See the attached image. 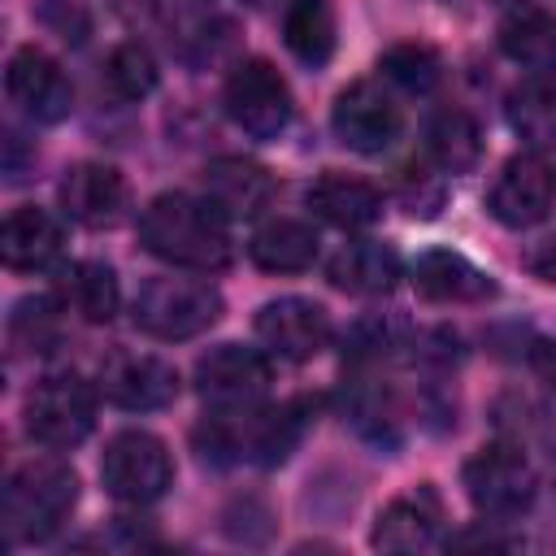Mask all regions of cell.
<instances>
[{
  "instance_id": "3",
  "label": "cell",
  "mask_w": 556,
  "mask_h": 556,
  "mask_svg": "<svg viewBox=\"0 0 556 556\" xmlns=\"http://www.w3.org/2000/svg\"><path fill=\"white\" fill-rule=\"evenodd\" d=\"M222 317V291L200 278H148L135 295V326L152 339H195Z\"/></svg>"
},
{
  "instance_id": "12",
  "label": "cell",
  "mask_w": 556,
  "mask_h": 556,
  "mask_svg": "<svg viewBox=\"0 0 556 556\" xmlns=\"http://www.w3.org/2000/svg\"><path fill=\"white\" fill-rule=\"evenodd\" d=\"M4 91L30 122H65L74 109V87L65 70L43 48H17L4 65Z\"/></svg>"
},
{
  "instance_id": "9",
  "label": "cell",
  "mask_w": 556,
  "mask_h": 556,
  "mask_svg": "<svg viewBox=\"0 0 556 556\" xmlns=\"http://www.w3.org/2000/svg\"><path fill=\"white\" fill-rule=\"evenodd\" d=\"M330 126H334V139L343 148H352L361 156H378V152H387L400 139L404 113H400V104L382 87L361 78V83L339 91V100L330 109Z\"/></svg>"
},
{
  "instance_id": "32",
  "label": "cell",
  "mask_w": 556,
  "mask_h": 556,
  "mask_svg": "<svg viewBox=\"0 0 556 556\" xmlns=\"http://www.w3.org/2000/svg\"><path fill=\"white\" fill-rule=\"evenodd\" d=\"M530 365H534V374L556 391V343L534 339V348H530Z\"/></svg>"
},
{
  "instance_id": "20",
  "label": "cell",
  "mask_w": 556,
  "mask_h": 556,
  "mask_svg": "<svg viewBox=\"0 0 556 556\" xmlns=\"http://www.w3.org/2000/svg\"><path fill=\"white\" fill-rule=\"evenodd\" d=\"M326 278L348 295H387L400 278V256L378 239H356L330 256Z\"/></svg>"
},
{
  "instance_id": "31",
  "label": "cell",
  "mask_w": 556,
  "mask_h": 556,
  "mask_svg": "<svg viewBox=\"0 0 556 556\" xmlns=\"http://www.w3.org/2000/svg\"><path fill=\"white\" fill-rule=\"evenodd\" d=\"M39 17H43L65 43H83V35H87V17H83L70 0H39Z\"/></svg>"
},
{
  "instance_id": "21",
  "label": "cell",
  "mask_w": 556,
  "mask_h": 556,
  "mask_svg": "<svg viewBox=\"0 0 556 556\" xmlns=\"http://www.w3.org/2000/svg\"><path fill=\"white\" fill-rule=\"evenodd\" d=\"M504 113L521 143H530L534 152L556 148V70H534L530 78H521L508 91Z\"/></svg>"
},
{
  "instance_id": "14",
  "label": "cell",
  "mask_w": 556,
  "mask_h": 556,
  "mask_svg": "<svg viewBox=\"0 0 556 556\" xmlns=\"http://www.w3.org/2000/svg\"><path fill=\"white\" fill-rule=\"evenodd\" d=\"M256 339L282 361H313L330 343V313L304 295L269 300L256 313Z\"/></svg>"
},
{
  "instance_id": "5",
  "label": "cell",
  "mask_w": 556,
  "mask_h": 556,
  "mask_svg": "<svg viewBox=\"0 0 556 556\" xmlns=\"http://www.w3.org/2000/svg\"><path fill=\"white\" fill-rule=\"evenodd\" d=\"M460 482H465L469 504L486 517H521L539 491V473H534L530 456L513 443H491V447L473 452L465 460Z\"/></svg>"
},
{
  "instance_id": "7",
  "label": "cell",
  "mask_w": 556,
  "mask_h": 556,
  "mask_svg": "<svg viewBox=\"0 0 556 556\" xmlns=\"http://www.w3.org/2000/svg\"><path fill=\"white\" fill-rule=\"evenodd\" d=\"M226 113L243 135L278 139L291 122V87L269 61L261 56L239 61L235 74L226 78Z\"/></svg>"
},
{
  "instance_id": "27",
  "label": "cell",
  "mask_w": 556,
  "mask_h": 556,
  "mask_svg": "<svg viewBox=\"0 0 556 556\" xmlns=\"http://www.w3.org/2000/svg\"><path fill=\"white\" fill-rule=\"evenodd\" d=\"M378 70H382L387 83H395L408 96H430L443 78V61L430 43H391L378 56Z\"/></svg>"
},
{
  "instance_id": "4",
  "label": "cell",
  "mask_w": 556,
  "mask_h": 556,
  "mask_svg": "<svg viewBox=\"0 0 556 556\" xmlns=\"http://www.w3.org/2000/svg\"><path fill=\"white\" fill-rule=\"evenodd\" d=\"M100 482L122 504H156L174 486V456L148 430H122L104 443Z\"/></svg>"
},
{
  "instance_id": "10",
  "label": "cell",
  "mask_w": 556,
  "mask_h": 556,
  "mask_svg": "<svg viewBox=\"0 0 556 556\" xmlns=\"http://www.w3.org/2000/svg\"><path fill=\"white\" fill-rule=\"evenodd\" d=\"M556 204V174L552 165L539 156V152H521V156H508L491 195H486V208L500 226L508 230H526V226H539Z\"/></svg>"
},
{
  "instance_id": "33",
  "label": "cell",
  "mask_w": 556,
  "mask_h": 556,
  "mask_svg": "<svg viewBox=\"0 0 556 556\" xmlns=\"http://www.w3.org/2000/svg\"><path fill=\"white\" fill-rule=\"evenodd\" d=\"M530 274L539 282H556V235L547 243H539V252L530 256Z\"/></svg>"
},
{
  "instance_id": "25",
  "label": "cell",
  "mask_w": 556,
  "mask_h": 556,
  "mask_svg": "<svg viewBox=\"0 0 556 556\" xmlns=\"http://www.w3.org/2000/svg\"><path fill=\"white\" fill-rule=\"evenodd\" d=\"M426 152H430V161H434L439 169H447V174H469V169L478 165V156H482V130H478V122H473L469 113L447 109V113H439V117L430 122V130H426Z\"/></svg>"
},
{
  "instance_id": "8",
  "label": "cell",
  "mask_w": 556,
  "mask_h": 556,
  "mask_svg": "<svg viewBox=\"0 0 556 556\" xmlns=\"http://www.w3.org/2000/svg\"><path fill=\"white\" fill-rule=\"evenodd\" d=\"M274 382L265 352L243 343H217L195 361V391L213 408H256Z\"/></svg>"
},
{
  "instance_id": "18",
  "label": "cell",
  "mask_w": 556,
  "mask_h": 556,
  "mask_svg": "<svg viewBox=\"0 0 556 556\" xmlns=\"http://www.w3.org/2000/svg\"><path fill=\"white\" fill-rule=\"evenodd\" d=\"M304 200L321 222H330L339 230H365V226H374L382 217V191L374 182H365V178L334 174V169L313 178Z\"/></svg>"
},
{
  "instance_id": "30",
  "label": "cell",
  "mask_w": 556,
  "mask_h": 556,
  "mask_svg": "<svg viewBox=\"0 0 556 556\" xmlns=\"http://www.w3.org/2000/svg\"><path fill=\"white\" fill-rule=\"evenodd\" d=\"M348 352L352 356H365V361H374V356H382V352H391V348H400V326L395 321H387V317H365V321H356L352 330H348Z\"/></svg>"
},
{
  "instance_id": "13",
  "label": "cell",
  "mask_w": 556,
  "mask_h": 556,
  "mask_svg": "<svg viewBox=\"0 0 556 556\" xmlns=\"http://www.w3.org/2000/svg\"><path fill=\"white\" fill-rule=\"evenodd\" d=\"M61 208L87 226V230H109L126 217L130 208V187L122 178V169L104 165V161H78L65 169L61 187H56Z\"/></svg>"
},
{
  "instance_id": "16",
  "label": "cell",
  "mask_w": 556,
  "mask_h": 556,
  "mask_svg": "<svg viewBox=\"0 0 556 556\" xmlns=\"http://www.w3.org/2000/svg\"><path fill=\"white\" fill-rule=\"evenodd\" d=\"M439 530H443V504L430 486H417L413 495H400L378 513L369 543L382 552H426L439 543Z\"/></svg>"
},
{
  "instance_id": "15",
  "label": "cell",
  "mask_w": 556,
  "mask_h": 556,
  "mask_svg": "<svg viewBox=\"0 0 556 556\" xmlns=\"http://www.w3.org/2000/svg\"><path fill=\"white\" fill-rule=\"evenodd\" d=\"M417 295L434 300V304H473L495 295V282L486 269H478L469 256L452 252V248H426L417 252L413 269H408Z\"/></svg>"
},
{
  "instance_id": "34",
  "label": "cell",
  "mask_w": 556,
  "mask_h": 556,
  "mask_svg": "<svg viewBox=\"0 0 556 556\" xmlns=\"http://www.w3.org/2000/svg\"><path fill=\"white\" fill-rule=\"evenodd\" d=\"M552 478H556V452H552Z\"/></svg>"
},
{
  "instance_id": "17",
  "label": "cell",
  "mask_w": 556,
  "mask_h": 556,
  "mask_svg": "<svg viewBox=\"0 0 556 556\" xmlns=\"http://www.w3.org/2000/svg\"><path fill=\"white\" fill-rule=\"evenodd\" d=\"M204 200L230 222V217H256L274 200V178L265 165L243 156H217L204 165Z\"/></svg>"
},
{
  "instance_id": "11",
  "label": "cell",
  "mask_w": 556,
  "mask_h": 556,
  "mask_svg": "<svg viewBox=\"0 0 556 556\" xmlns=\"http://www.w3.org/2000/svg\"><path fill=\"white\" fill-rule=\"evenodd\" d=\"M100 391L117 408L152 413L178 400V369L152 352H109L100 361Z\"/></svg>"
},
{
  "instance_id": "23",
  "label": "cell",
  "mask_w": 556,
  "mask_h": 556,
  "mask_svg": "<svg viewBox=\"0 0 556 556\" xmlns=\"http://www.w3.org/2000/svg\"><path fill=\"white\" fill-rule=\"evenodd\" d=\"M248 256L265 274H300L317 261V235L295 217H274L256 226V235L248 239Z\"/></svg>"
},
{
  "instance_id": "6",
  "label": "cell",
  "mask_w": 556,
  "mask_h": 556,
  "mask_svg": "<svg viewBox=\"0 0 556 556\" xmlns=\"http://www.w3.org/2000/svg\"><path fill=\"white\" fill-rule=\"evenodd\" d=\"M96 426V391L78 374H52L26 395V434L43 447H78Z\"/></svg>"
},
{
  "instance_id": "19",
  "label": "cell",
  "mask_w": 556,
  "mask_h": 556,
  "mask_svg": "<svg viewBox=\"0 0 556 556\" xmlns=\"http://www.w3.org/2000/svg\"><path fill=\"white\" fill-rule=\"evenodd\" d=\"M61 248H65V230L48 208L22 204L0 226V256L9 269H43L61 256Z\"/></svg>"
},
{
  "instance_id": "22",
  "label": "cell",
  "mask_w": 556,
  "mask_h": 556,
  "mask_svg": "<svg viewBox=\"0 0 556 556\" xmlns=\"http://www.w3.org/2000/svg\"><path fill=\"white\" fill-rule=\"evenodd\" d=\"M56 295L65 308H74L83 321L91 326H104L113 321L117 304H122V287H117V274L113 265L104 261H74L56 274Z\"/></svg>"
},
{
  "instance_id": "26",
  "label": "cell",
  "mask_w": 556,
  "mask_h": 556,
  "mask_svg": "<svg viewBox=\"0 0 556 556\" xmlns=\"http://www.w3.org/2000/svg\"><path fill=\"white\" fill-rule=\"evenodd\" d=\"M334 9L326 0H295L282 17V39L304 65H326L334 52Z\"/></svg>"
},
{
  "instance_id": "28",
  "label": "cell",
  "mask_w": 556,
  "mask_h": 556,
  "mask_svg": "<svg viewBox=\"0 0 556 556\" xmlns=\"http://www.w3.org/2000/svg\"><path fill=\"white\" fill-rule=\"evenodd\" d=\"M104 78H109V87H113L122 100H143V96L156 91L161 70H156V61H152V52H148L143 43H117V48L109 52Z\"/></svg>"
},
{
  "instance_id": "1",
  "label": "cell",
  "mask_w": 556,
  "mask_h": 556,
  "mask_svg": "<svg viewBox=\"0 0 556 556\" xmlns=\"http://www.w3.org/2000/svg\"><path fill=\"white\" fill-rule=\"evenodd\" d=\"M139 243L178 269H226L230 265V230L226 217L187 191H165L139 213Z\"/></svg>"
},
{
  "instance_id": "24",
  "label": "cell",
  "mask_w": 556,
  "mask_h": 556,
  "mask_svg": "<svg viewBox=\"0 0 556 556\" xmlns=\"http://www.w3.org/2000/svg\"><path fill=\"white\" fill-rule=\"evenodd\" d=\"M500 48L530 70H556V13L539 4H513L500 17Z\"/></svg>"
},
{
  "instance_id": "29",
  "label": "cell",
  "mask_w": 556,
  "mask_h": 556,
  "mask_svg": "<svg viewBox=\"0 0 556 556\" xmlns=\"http://www.w3.org/2000/svg\"><path fill=\"white\" fill-rule=\"evenodd\" d=\"M13 334L30 352H48V343L56 339V308H52V300H22L17 313H13Z\"/></svg>"
},
{
  "instance_id": "2",
  "label": "cell",
  "mask_w": 556,
  "mask_h": 556,
  "mask_svg": "<svg viewBox=\"0 0 556 556\" xmlns=\"http://www.w3.org/2000/svg\"><path fill=\"white\" fill-rule=\"evenodd\" d=\"M78 504V478L65 460H26L4 482V530L13 543L52 539Z\"/></svg>"
}]
</instances>
